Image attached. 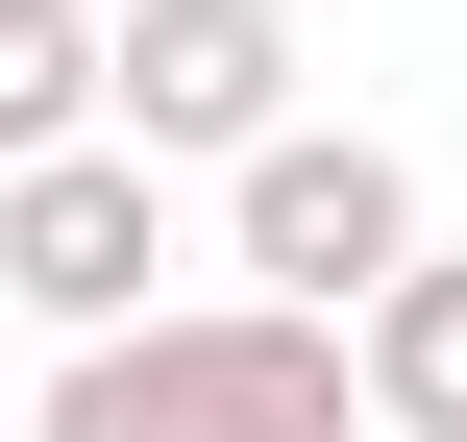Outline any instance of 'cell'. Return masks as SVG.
I'll return each instance as SVG.
<instances>
[{"label":"cell","mask_w":467,"mask_h":442,"mask_svg":"<svg viewBox=\"0 0 467 442\" xmlns=\"http://www.w3.org/2000/svg\"><path fill=\"white\" fill-rule=\"evenodd\" d=\"M25 442H369V394H345V320L172 295V320H123V344H49V418Z\"/></svg>","instance_id":"obj_1"},{"label":"cell","mask_w":467,"mask_h":442,"mask_svg":"<svg viewBox=\"0 0 467 442\" xmlns=\"http://www.w3.org/2000/svg\"><path fill=\"white\" fill-rule=\"evenodd\" d=\"M222 246H246L271 320H369L443 221H419V148H369V123H271V148L222 172Z\"/></svg>","instance_id":"obj_2"},{"label":"cell","mask_w":467,"mask_h":442,"mask_svg":"<svg viewBox=\"0 0 467 442\" xmlns=\"http://www.w3.org/2000/svg\"><path fill=\"white\" fill-rule=\"evenodd\" d=\"M296 123V0H123L99 25V148L123 172H246Z\"/></svg>","instance_id":"obj_3"},{"label":"cell","mask_w":467,"mask_h":442,"mask_svg":"<svg viewBox=\"0 0 467 442\" xmlns=\"http://www.w3.org/2000/svg\"><path fill=\"white\" fill-rule=\"evenodd\" d=\"M148 271H172V172H123V148H49V172H0V295H25L49 344H123V320H172Z\"/></svg>","instance_id":"obj_4"},{"label":"cell","mask_w":467,"mask_h":442,"mask_svg":"<svg viewBox=\"0 0 467 442\" xmlns=\"http://www.w3.org/2000/svg\"><path fill=\"white\" fill-rule=\"evenodd\" d=\"M345 394H369V442H467V246H419L345 320Z\"/></svg>","instance_id":"obj_5"},{"label":"cell","mask_w":467,"mask_h":442,"mask_svg":"<svg viewBox=\"0 0 467 442\" xmlns=\"http://www.w3.org/2000/svg\"><path fill=\"white\" fill-rule=\"evenodd\" d=\"M99 148V0H0V172Z\"/></svg>","instance_id":"obj_6"},{"label":"cell","mask_w":467,"mask_h":442,"mask_svg":"<svg viewBox=\"0 0 467 442\" xmlns=\"http://www.w3.org/2000/svg\"><path fill=\"white\" fill-rule=\"evenodd\" d=\"M99 25H123V0H99Z\"/></svg>","instance_id":"obj_7"}]
</instances>
